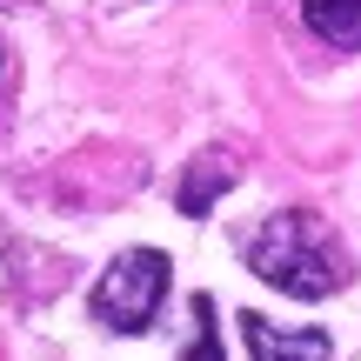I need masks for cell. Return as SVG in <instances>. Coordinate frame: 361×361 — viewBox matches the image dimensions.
Segmentation results:
<instances>
[{
    "label": "cell",
    "instance_id": "cell-1",
    "mask_svg": "<svg viewBox=\"0 0 361 361\" xmlns=\"http://www.w3.org/2000/svg\"><path fill=\"white\" fill-rule=\"evenodd\" d=\"M247 268L268 288L295 295V301H322V295H335V288H348V255H341V241L328 234V221H314L308 207L274 214L268 228L247 241Z\"/></svg>",
    "mask_w": 361,
    "mask_h": 361
},
{
    "label": "cell",
    "instance_id": "cell-2",
    "mask_svg": "<svg viewBox=\"0 0 361 361\" xmlns=\"http://www.w3.org/2000/svg\"><path fill=\"white\" fill-rule=\"evenodd\" d=\"M168 288H174L168 255H161V247H128V255L94 281L87 308H94V322L114 328V335H147L154 314H161V301H168Z\"/></svg>",
    "mask_w": 361,
    "mask_h": 361
},
{
    "label": "cell",
    "instance_id": "cell-3",
    "mask_svg": "<svg viewBox=\"0 0 361 361\" xmlns=\"http://www.w3.org/2000/svg\"><path fill=\"white\" fill-rule=\"evenodd\" d=\"M241 341H247V355H255V361H328V355H335L322 328L288 335V328L261 322V314H241Z\"/></svg>",
    "mask_w": 361,
    "mask_h": 361
},
{
    "label": "cell",
    "instance_id": "cell-4",
    "mask_svg": "<svg viewBox=\"0 0 361 361\" xmlns=\"http://www.w3.org/2000/svg\"><path fill=\"white\" fill-rule=\"evenodd\" d=\"M241 180V168H234V154H201L188 174H180V194H174V207L180 214H207V207L221 201V194Z\"/></svg>",
    "mask_w": 361,
    "mask_h": 361
},
{
    "label": "cell",
    "instance_id": "cell-5",
    "mask_svg": "<svg viewBox=\"0 0 361 361\" xmlns=\"http://www.w3.org/2000/svg\"><path fill=\"white\" fill-rule=\"evenodd\" d=\"M301 20L335 54H361V0H301Z\"/></svg>",
    "mask_w": 361,
    "mask_h": 361
},
{
    "label": "cell",
    "instance_id": "cell-6",
    "mask_svg": "<svg viewBox=\"0 0 361 361\" xmlns=\"http://www.w3.org/2000/svg\"><path fill=\"white\" fill-rule=\"evenodd\" d=\"M188 308H194V341H188V355H180V361H221V322H214V301L194 295Z\"/></svg>",
    "mask_w": 361,
    "mask_h": 361
},
{
    "label": "cell",
    "instance_id": "cell-7",
    "mask_svg": "<svg viewBox=\"0 0 361 361\" xmlns=\"http://www.w3.org/2000/svg\"><path fill=\"white\" fill-rule=\"evenodd\" d=\"M0 74H7V47H0Z\"/></svg>",
    "mask_w": 361,
    "mask_h": 361
}]
</instances>
